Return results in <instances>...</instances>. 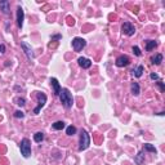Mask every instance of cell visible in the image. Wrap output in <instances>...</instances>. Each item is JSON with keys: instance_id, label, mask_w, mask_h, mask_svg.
Listing matches in <instances>:
<instances>
[{"instance_id": "cell-1", "label": "cell", "mask_w": 165, "mask_h": 165, "mask_svg": "<svg viewBox=\"0 0 165 165\" xmlns=\"http://www.w3.org/2000/svg\"><path fill=\"white\" fill-rule=\"evenodd\" d=\"M59 98H61V102L65 106V109H71V107H72L74 98H72V94H71L67 88L61 89V92H59Z\"/></svg>"}, {"instance_id": "cell-2", "label": "cell", "mask_w": 165, "mask_h": 165, "mask_svg": "<svg viewBox=\"0 0 165 165\" xmlns=\"http://www.w3.org/2000/svg\"><path fill=\"white\" fill-rule=\"evenodd\" d=\"M19 148H21V154H22L23 157H30L31 156V143L27 138H23L19 143Z\"/></svg>"}, {"instance_id": "cell-3", "label": "cell", "mask_w": 165, "mask_h": 165, "mask_svg": "<svg viewBox=\"0 0 165 165\" xmlns=\"http://www.w3.org/2000/svg\"><path fill=\"white\" fill-rule=\"evenodd\" d=\"M91 145V137H89L88 132L86 130H81L80 133V146H79V151H84L86 150Z\"/></svg>"}, {"instance_id": "cell-4", "label": "cell", "mask_w": 165, "mask_h": 165, "mask_svg": "<svg viewBox=\"0 0 165 165\" xmlns=\"http://www.w3.org/2000/svg\"><path fill=\"white\" fill-rule=\"evenodd\" d=\"M36 97H38V106L34 109V113L35 115H38L39 112H40V110L43 109L44 106H45V103H47V95L44 94V93H40V92H38V94H36Z\"/></svg>"}, {"instance_id": "cell-5", "label": "cell", "mask_w": 165, "mask_h": 165, "mask_svg": "<svg viewBox=\"0 0 165 165\" xmlns=\"http://www.w3.org/2000/svg\"><path fill=\"white\" fill-rule=\"evenodd\" d=\"M121 31H123V34H125L127 36H133V35L136 34V27H134L130 22H124L121 26Z\"/></svg>"}, {"instance_id": "cell-6", "label": "cell", "mask_w": 165, "mask_h": 165, "mask_svg": "<svg viewBox=\"0 0 165 165\" xmlns=\"http://www.w3.org/2000/svg\"><path fill=\"white\" fill-rule=\"evenodd\" d=\"M85 45H86V41L81 38H75L72 40V48H74L75 52H80V50H83V48Z\"/></svg>"}, {"instance_id": "cell-7", "label": "cell", "mask_w": 165, "mask_h": 165, "mask_svg": "<svg viewBox=\"0 0 165 165\" xmlns=\"http://www.w3.org/2000/svg\"><path fill=\"white\" fill-rule=\"evenodd\" d=\"M21 48L23 49V52H25V54L27 56V58L30 61H32V59H34V53H32L31 47H30L26 41H21Z\"/></svg>"}, {"instance_id": "cell-8", "label": "cell", "mask_w": 165, "mask_h": 165, "mask_svg": "<svg viewBox=\"0 0 165 165\" xmlns=\"http://www.w3.org/2000/svg\"><path fill=\"white\" fill-rule=\"evenodd\" d=\"M130 63V59H129L128 56H120L116 58V62L115 65L118 66V67H125V66H128Z\"/></svg>"}, {"instance_id": "cell-9", "label": "cell", "mask_w": 165, "mask_h": 165, "mask_svg": "<svg viewBox=\"0 0 165 165\" xmlns=\"http://www.w3.org/2000/svg\"><path fill=\"white\" fill-rule=\"evenodd\" d=\"M23 19H25V12L21 7L17 8V25L19 29H22L23 26Z\"/></svg>"}, {"instance_id": "cell-10", "label": "cell", "mask_w": 165, "mask_h": 165, "mask_svg": "<svg viewBox=\"0 0 165 165\" xmlns=\"http://www.w3.org/2000/svg\"><path fill=\"white\" fill-rule=\"evenodd\" d=\"M77 63L83 68H89L92 66V61L89 58H85V57H80V58L77 59Z\"/></svg>"}, {"instance_id": "cell-11", "label": "cell", "mask_w": 165, "mask_h": 165, "mask_svg": "<svg viewBox=\"0 0 165 165\" xmlns=\"http://www.w3.org/2000/svg\"><path fill=\"white\" fill-rule=\"evenodd\" d=\"M0 10H1L4 14H9L10 3L8 1V0H3V1H0Z\"/></svg>"}, {"instance_id": "cell-12", "label": "cell", "mask_w": 165, "mask_h": 165, "mask_svg": "<svg viewBox=\"0 0 165 165\" xmlns=\"http://www.w3.org/2000/svg\"><path fill=\"white\" fill-rule=\"evenodd\" d=\"M50 84H52V86H53V92H54V94L56 95H59V92H61V85H59V83H58V80L56 79V77H52L50 79Z\"/></svg>"}, {"instance_id": "cell-13", "label": "cell", "mask_w": 165, "mask_h": 165, "mask_svg": "<svg viewBox=\"0 0 165 165\" xmlns=\"http://www.w3.org/2000/svg\"><path fill=\"white\" fill-rule=\"evenodd\" d=\"M156 47H157V41H155V40H147L146 41V50L147 52H151V50L155 49Z\"/></svg>"}, {"instance_id": "cell-14", "label": "cell", "mask_w": 165, "mask_h": 165, "mask_svg": "<svg viewBox=\"0 0 165 165\" xmlns=\"http://www.w3.org/2000/svg\"><path fill=\"white\" fill-rule=\"evenodd\" d=\"M143 161H145V154L141 151V152H138V155L134 157V163H136L137 165H142Z\"/></svg>"}, {"instance_id": "cell-15", "label": "cell", "mask_w": 165, "mask_h": 165, "mask_svg": "<svg viewBox=\"0 0 165 165\" xmlns=\"http://www.w3.org/2000/svg\"><path fill=\"white\" fill-rule=\"evenodd\" d=\"M143 71H145V67H143L142 65H139L137 68H134L132 72H133V75H134L136 77H141V76L143 75Z\"/></svg>"}, {"instance_id": "cell-16", "label": "cell", "mask_w": 165, "mask_h": 165, "mask_svg": "<svg viewBox=\"0 0 165 165\" xmlns=\"http://www.w3.org/2000/svg\"><path fill=\"white\" fill-rule=\"evenodd\" d=\"M151 62L154 65H156V66H159L163 62V54H160V53H157V54H155L154 57L151 58Z\"/></svg>"}, {"instance_id": "cell-17", "label": "cell", "mask_w": 165, "mask_h": 165, "mask_svg": "<svg viewBox=\"0 0 165 165\" xmlns=\"http://www.w3.org/2000/svg\"><path fill=\"white\" fill-rule=\"evenodd\" d=\"M130 89H132V94L133 95H138L141 93V88H139V84L138 83H132Z\"/></svg>"}, {"instance_id": "cell-18", "label": "cell", "mask_w": 165, "mask_h": 165, "mask_svg": "<svg viewBox=\"0 0 165 165\" xmlns=\"http://www.w3.org/2000/svg\"><path fill=\"white\" fill-rule=\"evenodd\" d=\"M52 127H53L54 130H62V129L65 128V123L63 121H56L54 124L52 125Z\"/></svg>"}, {"instance_id": "cell-19", "label": "cell", "mask_w": 165, "mask_h": 165, "mask_svg": "<svg viewBox=\"0 0 165 165\" xmlns=\"http://www.w3.org/2000/svg\"><path fill=\"white\" fill-rule=\"evenodd\" d=\"M43 139H44V134L41 133V132H38V133L34 134V141H35L36 143H40Z\"/></svg>"}, {"instance_id": "cell-20", "label": "cell", "mask_w": 165, "mask_h": 165, "mask_svg": "<svg viewBox=\"0 0 165 165\" xmlns=\"http://www.w3.org/2000/svg\"><path fill=\"white\" fill-rule=\"evenodd\" d=\"M75 133H76V128L72 127V125L67 127V129H66V134H67V136H74Z\"/></svg>"}, {"instance_id": "cell-21", "label": "cell", "mask_w": 165, "mask_h": 165, "mask_svg": "<svg viewBox=\"0 0 165 165\" xmlns=\"http://www.w3.org/2000/svg\"><path fill=\"white\" fill-rule=\"evenodd\" d=\"M143 148H145V151H148V152H155L156 154V148L152 145H150V143H146L145 146H143Z\"/></svg>"}, {"instance_id": "cell-22", "label": "cell", "mask_w": 165, "mask_h": 165, "mask_svg": "<svg viewBox=\"0 0 165 165\" xmlns=\"http://www.w3.org/2000/svg\"><path fill=\"white\" fill-rule=\"evenodd\" d=\"M16 102H17V104L18 106H21V107H23L26 104V101H25V98H16Z\"/></svg>"}, {"instance_id": "cell-23", "label": "cell", "mask_w": 165, "mask_h": 165, "mask_svg": "<svg viewBox=\"0 0 165 165\" xmlns=\"http://www.w3.org/2000/svg\"><path fill=\"white\" fill-rule=\"evenodd\" d=\"M14 118H17V119H23V118H25V113H23L22 111H16V112H14Z\"/></svg>"}, {"instance_id": "cell-24", "label": "cell", "mask_w": 165, "mask_h": 165, "mask_svg": "<svg viewBox=\"0 0 165 165\" xmlns=\"http://www.w3.org/2000/svg\"><path fill=\"white\" fill-rule=\"evenodd\" d=\"M133 53L136 54L137 57H141L142 56V52H141V49L138 47H133Z\"/></svg>"}, {"instance_id": "cell-25", "label": "cell", "mask_w": 165, "mask_h": 165, "mask_svg": "<svg viewBox=\"0 0 165 165\" xmlns=\"http://www.w3.org/2000/svg\"><path fill=\"white\" fill-rule=\"evenodd\" d=\"M156 84L159 85V88H160V91H161V92H164V91H165V85H164V83H163V81H157Z\"/></svg>"}, {"instance_id": "cell-26", "label": "cell", "mask_w": 165, "mask_h": 165, "mask_svg": "<svg viewBox=\"0 0 165 165\" xmlns=\"http://www.w3.org/2000/svg\"><path fill=\"white\" fill-rule=\"evenodd\" d=\"M150 77H151L152 80H159V79H160V77H159V75L157 74H154V72L150 75Z\"/></svg>"}, {"instance_id": "cell-27", "label": "cell", "mask_w": 165, "mask_h": 165, "mask_svg": "<svg viewBox=\"0 0 165 165\" xmlns=\"http://www.w3.org/2000/svg\"><path fill=\"white\" fill-rule=\"evenodd\" d=\"M5 53V47L4 44H0V54H4Z\"/></svg>"}, {"instance_id": "cell-28", "label": "cell", "mask_w": 165, "mask_h": 165, "mask_svg": "<svg viewBox=\"0 0 165 165\" xmlns=\"http://www.w3.org/2000/svg\"><path fill=\"white\" fill-rule=\"evenodd\" d=\"M61 35H53L52 36V40H61Z\"/></svg>"}]
</instances>
